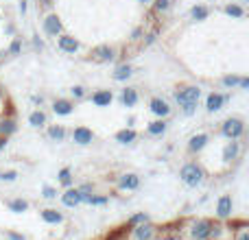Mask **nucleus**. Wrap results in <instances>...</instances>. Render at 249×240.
Masks as SVG:
<instances>
[{"label":"nucleus","mask_w":249,"mask_h":240,"mask_svg":"<svg viewBox=\"0 0 249 240\" xmlns=\"http://www.w3.org/2000/svg\"><path fill=\"white\" fill-rule=\"evenodd\" d=\"M232 240H249V227L245 221L236 223V229L232 227Z\"/></svg>","instance_id":"nucleus-33"},{"label":"nucleus","mask_w":249,"mask_h":240,"mask_svg":"<svg viewBox=\"0 0 249 240\" xmlns=\"http://www.w3.org/2000/svg\"><path fill=\"white\" fill-rule=\"evenodd\" d=\"M142 35H144V26H136L131 31V35H129V42H140Z\"/></svg>","instance_id":"nucleus-44"},{"label":"nucleus","mask_w":249,"mask_h":240,"mask_svg":"<svg viewBox=\"0 0 249 240\" xmlns=\"http://www.w3.org/2000/svg\"><path fill=\"white\" fill-rule=\"evenodd\" d=\"M118 57V48L112 46V44H99L90 51V59L96 61V64H109Z\"/></svg>","instance_id":"nucleus-6"},{"label":"nucleus","mask_w":249,"mask_h":240,"mask_svg":"<svg viewBox=\"0 0 249 240\" xmlns=\"http://www.w3.org/2000/svg\"><path fill=\"white\" fill-rule=\"evenodd\" d=\"M4 33L13 37V35H16V26H13V24H7V26H4Z\"/></svg>","instance_id":"nucleus-50"},{"label":"nucleus","mask_w":249,"mask_h":240,"mask_svg":"<svg viewBox=\"0 0 249 240\" xmlns=\"http://www.w3.org/2000/svg\"><path fill=\"white\" fill-rule=\"evenodd\" d=\"M90 101L94 107H109V105L114 103V92L112 90H96V92H92Z\"/></svg>","instance_id":"nucleus-19"},{"label":"nucleus","mask_w":249,"mask_h":240,"mask_svg":"<svg viewBox=\"0 0 249 240\" xmlns=\"http://www.w3.org/2000/svg\"><path fill=\"white\" fill-rule=\"evenodd\" d=\"M197 105H199V103H188V105H181V107H179V112L184 114V116H195V114H197Z\"/></svg>","instance_id":"nucleus-42"},{"label":"nucleus","mask_w":249,"mask_h":240,"mask_svg":"<svg viewBox=\"0 0 249 240\" xmlns=\"http://www.w3.org/2000/svg\"><path fill=\"white\" fill-rule=\"evenodd\" d=\"M212 223L210 219H193L186 225V234L188 240H210V232H212Z\"/></svg>","instance_id":"nucleus-2"},{"label":"nucleus","mask_w":249,"mask_h":240,"mask_svg":"<svg viewBox=\"0 0 249 240\" xmlns=\"http://www.w3.org/2000/svg\"><path fill=\"white\" fill-rule=\"evenodd\" d=\"M238 90H249V79L247 77H241V81H238Z\"/></svg>","instance_id":"nucleus-47"},{"label":"nucleus","mask_w":249,"mask_h":240,"mask_svg":"<svg viewBox=\"0 0 249 240\" xmlns=\"http://www.w3.org/2000/svg\"><path fill=\"white\" fill-rule=\"evenodd\" d=\"M173 99L179 105H188V103H199L201 99V87L199 86H177L175 92H173Z\"/></svg>","instance_id":"nucleus-4"},{"label":"nucleus","mask_w":249,"mask_h":240,"mask_svg":"<svg viewBox=\"0 0 249 240\" xmlns=\"http://www.w3.org/2000/svg\"><path fill=\"white\" fill-rule=\"evenodd\" d=\"M16 179H18V171H13V168H9V171H0V181H4V184H13Z\"/></svg>","instance_id":"nucleus-41"},{"label":"nucleus","mask_w":249,"mask_h":240,"mask_svg":"<svg viewBox=\"0 0 249 240\" xmlns=\"http://www.w3.org/2000/svg\"><path fill=\"white\" fill-rule=\"evenodd\" d=\"M206 168L197 162V159H190L184 166L179 168V179L186 188H199V186L206 181Z\"/></svg>","instance_id":"nucleus-1"},{"label":"nucleus","mask_w":249,"mask_h":240,"mask_svg":"<svg viewBox=\"0 0 249 240\" xmlns=\"http://www.w3.org/2000/svg\"><path fill=\"white\" fill-rule=\"evenodd\" d=\"M68 136L72 137V142H74V144H79V146H90L92 142H94V137H96L94 131H92L90 127H83V124H81V127H74Z\"/></svg>","instance_id":"nucleus-11"},{"label":"nucleus","mask_w":249,"mask_h":240,"mask_svg":"<svg viewBox=\"0 0 249 240\" xmlns=\"http://www.w3.org/2000/svg\"><path fill=\"white\" fill-rule=\"evenodd\" d=\"M223 13L234 17V20H243V17H245V7H243L241 2H230L223 7Z\"/></svg>","instance_id":"nucleus-28"},{"label":"nucleus","mask_w":249,"mask_h":240,"mask_svg":"<svg viewBox=\"0 0 249 240\" xmlns=\"http://www.w3.org/2000/svg\"><path fill=\"white\" fill-rule=\"evenodd\" d=\"M158 236H160V229L149 221V223H142V225H133V227H129L124 240H155Z\"/></svg>","instance_id":"nucleus-5"},{"label":"nucleus","mask_w":249,"mask_h":240,"mask_svg":"<svg viewBox=\"0 0 249 240\" xmlns=\"http://www.w3.org/2000/svg\"><path fill=\"white\" fill-rule=\"evenodd\" d=\"M51 109H53L55 116H61V118L72 116L74 114V101L72 99H55L53 105H51Z\"/></svg>","instance_id":"nucleus-15"},{"label":"nucleus","mask_w":249,"mask_h":240,"mask_svg":"<svg viewBox=\"0 0 249 240\" xmlns=\"http://www.w3.org/2000/svg\"><path fill=\"white\" fill-rule=\"evenodd\" d=\"M168 131V120L166 118H155L146 124V136L151 137H162Z\"/></svg>","instance_id":"nucleus-20"},{"label":"nucleus","mask_w":249,"mask_h":240,"mask_svg":"<svg viewBox=\"0 0 249 240\" xmlns=\"http://www.w3.org/2000/svg\"><path fill=\"white\" fill-rule=\"evenodd\" d=\"M55 39H57V48H59L64 55H77V52L81 51V42L70 33H61V35H57Z\"/></svg>","instance_id":"nucleus-9"},{"label":"nucleus","mask_w":249,"mask_h":240,"mask_svg":"<svg viewBox=\"0 0 249 240\" xmlns=\"http://www.w3.org/2000/svg\"><path fill=\"white\" fill-rule=\"evenodd\" d=\"M26 120H29V124H31L33 129H44V127L48 124V116H46V112H44L42 107L33 109V112L29 114V118H26Z\"/></svg>","instance_id":"nucleus-26"},{"label":"nucleus","mask_w":249,"mask_h":240,"mask_svg":"<svg viewBox=\"0 0 249 240\" xmlns=\"http://www.w3.org/2000/svg\"><path fill=\"white\" fill-rule=\"evenodd\" d=\"M140 188V177L136 175V172H123L121 177H118V190H123V192H133V190Z\"/></svg>","instance_id":"nucleus-16"},{"label":"nucleus","mask_w":249,"mask_h":240,"mask_svg":"<svg viewBox=\"0 0 249 240\" xmlns=\"http://www.w3.org/2000/svg\"><path fill=\"white\" fill-rule=\"evenodd\" d=\"M114 140L118 142V144H133V142L138 140V131L133 127H124L121 131H116V136H114Z\"/></svg>","instance_id":"nucleus-27"},{"label":"nucleus","mask_w":249,"mask_h":240,"mask_svg":"<svg viewBox=\"0 0 249 240\" xmlns=\"http://www.w3.org/2000/svg\"><path fill=\"white\" fill-rule=\"evenodd\" d=\"M57 194H59V192H57L55 186H48V184H46V186H42V197L46 199V201H55Z\"/></svg>","instance_id":"nucleus-40"},{"label":"nucleus","mask_w":249,"mask_h":240,"mask_svg":"<svg viewBox=\"0 0 249 240\" xmlns=\"http://www.w3.org/2000/svg\"><path fill=\"white\" fill-rule=\"evenodd\" d=\"M238 157H241V142L228 140L225 146H223V151H221V159H223L225 164H234Z\"/></svg>","instance_id":"nucleus-14"},{"label":"nucleus","mask_w":249,"mask_h":240,"mask_svg":"<svg viewBox=\"0 0 249 240\" xmlns=\"http://www.w3.org/2000/svg\"><path fill=\"white\" fill-rule=\"evenodd\" d=\"M190 17H193L195 22H203L210 17V7H206V4H195L193 9H190Z\"/></svg>","instance_id":"nucleus-31"},{"label":"nucleus","mask_w":249,"mask_h":240,"mask_svg":"<svg viewBox=\"0 0 249 240\" xmlns=\"http://www.w3.org/2000/svg\"><path fill=\"white\" fill-rule=\"evenodd\" d=\"M208 144H210V133H206V131L195 133V136H190V140H188V153L190 155L203 153V151L208 149Z\"/></svg>","instance_id":"nucleus-10"},{"label":"nucleus","mask_w":249,"mask_h":240,"mask_svg":"<svg viewBox=\"0 0 249 240\" xmlns=\"http://www.w3.org/2000/svg\"><path fill=\"white\" fill-rule=\"evenodd\" d=\"M158 35H160V29H158V26H155V29H151V31H144V35H142V39H140L142 48H149L151 44L158 42Z\"/></svg>","instance_id":"nucleus-34"},{"label":"nucleus","mask_w":249,"mask_h":240,"mask_svg":"<svg viewBox=\"0 0 249 240\" xmlns=\"http://www.w3.org/2000/svg\"><path fill=\"white\" fill-rule=\"evenodd\" d=\"M18 131V120L13 116H9V114H4V116H0V137H11L13 133Z\"/></svg>","instance_id":"nucleus-21"},{"label":"nucleus","mask_w":249,"mask_h":240,"mask_svg":"<svg viewBox=\"0 0 249 240\" xmlns=\"http://www.w3.org/2000/svg\"><path fill=\"white\" fill-rule=\"evenodd\" d=\"M151 216L146 214V212H136L133 216H129L127 219V227H133V225H142V223H149Z\"/></svg>","instance_id":"nucleus-35"},{"label":"nucleus","mask_w":249,"mask_h":240,"mask_svg":"<svg viewBox=\"0 0 249 240\" xmlns=\"http://www.w3.org/2000/svg\"><path fill=\"white\" fill-rule=\"evenodd\" d=\"M79 192L83 194V203H86V199L94 192V184H81V186H79Z\"/></svg>","instance_id":"nucleus-43"},{"label":"nucleus","mask_w":249,"mask_h":240,"mask_svg":"<svg viewBox=\"0 0 249 240\" xmlns=\"http://www.w3.org/2000/svg\"><path fill=\"white\" fill-rule=\"evenodd\" d=\"M234 214V199L232 194H221L216 199V207H214V216L216 221H230Z\"/></svg>","instance_id":"nucleus-8"},{"label":"nucleus","mask_w":249,"mask_h":240,"mask_svg":"<svg viewBox=\"0 0 249 240\" xmlns=\"http://www.w3.org/2000/svg\"><path fill=\"white\" fill-rule=\"evenodd\" d=\"M26 9H29V4H26V0H20V4H18V11H20L22 16H24V13H26Z\"/></svg>","instance_id":"nucleus-49"},{"label":"nucleus","mask_w":249,"mask_h":240,"mask_svg":"<svg viewBox=\"0 0 249 240\" xmlns=\"http://www.w3.org/2000/svg\"><path fill=\"white\" fill-rule=\"evenodd\" d=\"M151 7H153L155 16H162V13H168L173 9V0H153Z\"/></svg>","instance_id":"nucleus-32"},{"label":"nucleus","mask_w":249,"mask_h":240,"mask_svg":"<svg viewBox=\"0 0 249 240\" xmlns=\"http://www.w3.org/2000/svg\"><path fill=\"white\" fill-rule=\"evenodd\" d=\"M133 122H136V116H129L127 118V127H133Z\"/></svg>","instance_id":"nucleus-51"},{"label":"nucleus","mask_w":249,"mask_h":240,"mask_svg":"<svg viewBox=\"0 0 249 240\" xmlns=\"http://www.w3.org/2000/svg\"><path fill=\"white\" fill-rule=\"evenodd\" d=\"M22 48H24V44H22V37H13L11 44H9V48H7V55H11V57L22 55Z\"/></svg>","instance_id":"nucleus-37"},{"label":"nucleus","mask_w":249,"mask_h":240,"mask_svg":"<svg viewBox=\"0 0 249 240\" xmlns=\"http://www.w3.org/2000/svg\"><path fill=\"white\" fill-rule=\"evenodd\" d=\"M42 31L48 37H57V35L64 33V22H61V17L57 16L55 11H48L46 16L42 17Z\"/></svg>","instance_id":"nucleus-7"},{"label":"nucleus","mask_w":249,"mask_h":240,"mask_svg":"<svg viewBox=\"0 0 249 240\" xmlns=\"http://www.w3.org/2000/svg\"><path fill=\"white\" fill-rule=\"evenodd\" d=\"M149 112L153 114L155 118H168L173 112V107L168 105L166 99H162V96H153V99L149 101Z\"/></svg>","instance_id":"nucleus-12"},{"label":"nucleus","mask_w":249,"mask_h":240,"mask_svg":"<svg viewBox=\"0 0 249 240\" xmlns=\"http://www.w3.org/2000/svg\"><path fill=\"white\" fill-rule=\"evenodd\" d=\"M33 46L37 51H44V39H39V35H33Z\"/></svg>","instance_id":"nucleus-46"},{"label":"nucleus","mask_w":249,"mask_h":240,"mask_svg":"<svg viewBox=\"0 0 249 240\" xmlns=\"http://www.w3.org/2000/svg\"><path fill=\"white\" fill-rule=\"evenodd\" d=\"M118 101H121V105L123 107H127V109H131V107H136L138 103H140V94H138V90L136 87H123L121 90V96H118Z\"/></svg>","instance_id":"nucleus-18"},{"label":"nucleus","mask_w":249,"mask_h":240,"mask_svg":"<svg viewBox=\"0 0 249 240\" xmlns=\"http://www.w3.org/2000/svg\"><path fill=\"white\" fill-rule=\"evenodd\" d=\"M68 133L70 131L64 124H46V136H48V140H53V142H66Z\"/></svg>","instance_id":"nucleus-23"},{"label":"nucleus","mask_w":249,"mask_h":240,"mask_svg":"<svg viewBox=\"0 0 249 240\" xmlns=\"http://www.w3.org/2000/svg\"><path fill=\"white\" fill-rule=\"evenodd\" d=\"M219 131L225 140H241V137L245 136V120L238 116H230L221 122Z\"/></svg>","instance_id":"nucleus-3"},{"label":"nucleus","mask_w":249,"mask_h":240,"mask_svg":"<svg viewBox=\"0 0 249 240\" xmlns=\"http://www.w3.org/2000/svg\"><path fill=\"white\" fill-rule=\"evenodd\" d=\"M39 216H42V221L46 225H61L64 223V214H61L59 210H55V207H44V210H39Z\"/></svg>","instance_id":"nucleus-24"},{"label":"nucleus","mask_w":249,"mask_h":240,"mask_svg":"<svg viewBox=\"0 0 249 240\" xmlns=\"http://www.w3.org/2000/svg\"><path fill=\"white\" fill-rule=\"evenodd\" d=\"M7 238L9 240H26L22 234H16V232H7Z\"/></svg>","instance_id":"nucleus-48"},{"label":"nucleus","mask_w":249,"mask_h":240,"mask_svg":"<svg viewBox=\"0 0 249 240\" xmlns=\"http://www.w3.org/2000/svg\"><path fill=\"white\" fill-rule=\"evenodd\" d=\"M138 2H142V4H151L153 0H138Z\"/></svg>","instance_id":"nucleus-53"},{"label":"nucleus","mask_w":249,"mask_h":240,"mask_svg":"<svg viewBox=\"0 0 249 240\" xmlns=\"http://www.w3.org/2000/svg\"><path fill=\"white\" fill-rule=\"evenodd\" d=\"M57 181H59L61 188H70V186H74V177H72V168L64 166L59 172H57Z\"/></svg>","instance_id":"nucleus-29"},{"label":"nucleus","mask_w":249,"mask_h":240,"mask_svg":"<svg viewBox=\"0 0 249 240\" xmlns=\"http://www.w3.org/2000/svg\"><path fill=\"white\" fill-rule=\"evenodd\" d=\"M4 146H7V137H0V151H2Z\"/></svg>","instance_id":"nucleus-52"},{"label":"nucleus","mask_w":249,"mask_h":240,"mask_svg":"<svg viewBox=\"0 0 249 240\" xmlns=\"http://www.w3.org/2000/svg\"><path fill=\"white\" fill-rule=\"evenodd\" d=\"M70 99H72V101L88 99V90L83 86H72V87H70Z\"/></svg>","instance_id":"nucleus-39"},{"label":"nucleus","mask_w":249,"mask_h":240,"mask_svg":"<svg viewBox=\"0 0 249 240\" xmlns=\"http://www.w3.org/2000/svg\"><path fill=\"white\" fill-rule=\"evenodd\" d=\"M230 101L228 94H221V92H210V94L206 96V112L208 114H216L223 109V105Z\"/></svg>","instance_id":"nucleus-13"},{"label":"nucleus","mask_w":249,"mask_h":240,"mask_svg":"<svg viewBox=\"0 0 249 240\" xmlns=\"http://www.w3.org/2000/svg\"><path fill=\"white\" fill-rule=\"evenodd\" d=\"M230 238H232V229L228 225H223V221H214L212 223L210 240H230Z\"/></svg>","instance_id":"nucleus-25"},{"label":"nucleus","mask_w":249,"mask_h":240,"mask_svg":"<svg viewBox=\"0 0 249 240\" xmlns=\"http://www.w3.org/2000/svg\"><path fill=\"white\" fill-rule=\"evenodd\" d=\"M4 55H7V51H0V61L4 59Z\"/></svg>","instance_id":"nucleus-54"},{"label":"nucleus","mask_w":249,"mask_h":240,"mask_svg":"<svg viewBox=\"0 0 249 240\" xmlns=\"http://www.w3.org/2000/svg\"><path fill=\"white\" fill-rule=\"evenodd\" d=\"M61 203H64V207H79L83 203V194L79 192V188L70 186V188H66L64 194H61Z\"/></svg>","instance_id":"nucleus-17"},{"label":"nucleus","mask_w":249,"mask_h":240,"mask_svg":"<svg viewBox=\"0 0 249 240\" xmlns=\"http://www.w3.org/2000/svg\"><path fill=\"white\" fill-rule=\"evenodd\" d=\"M131 77H133V66L127 64V61H124V64H118L112 72V79L116 83H127Z\"/></svg>","instance_id":"nucleus-22"},{"label":"nucleus","mask_w":249,"mask_h":240,"mask_svg":"<svg viewBox=\"0 0 249 240\" xmlns=\"http://www.w3.org/2000/svg\"><path fill=\"white\" fill-rule=\"evenodd\" d=\"M44 101H46V99H44L42 94H33V96H31V103H33V105H37V107H42V105H44Z\"/></svg>","instance_id":"nucleus-45"},{"label":"nucleus","mask_w":249,"mask_h":240,"mask_svg":"<svg viewBox=\"0 0 249 240\" xmlns=\"http://www.w3.org/2000/svg\"><path fill=\"white\" fill-rule=\"evenodd\" d=\"M238 81H241L238 74H225V77L221 79V86H223L225 90H234V87H238Z\"/></svg>","instance_id":"nucleus-38"},{"label":"nucleus","mask_w":249,"mask_h":240,"mask_svg":"<svg viewBox=\"0 0 249 240\" xmlns=\"http://www.w3.org/2000/svg\"><path fill=\"white\" fill-rule=\"evenodd\" d=\"M86 203H88V206L101 207V206H107V203H109V197H105V194H94V192H92L90 197L86 199Z\"/></svg>","instance_id":"nucleus-36"},{"label":"nucleus","mask_w":249,"mask_h":240,"mask_svg":"<svg viewBox=\"0 0 249 240\" xmlns=\"http://www.w3.org/2000/svg\"><path fill=\"white\" fill-rule=\"evenodd\" d=\"M7 207L13 212V214H24L31 206H29V201H26V199H9Z\"/></svg>","instance_id":"nucleus-30"}]
</instances>
